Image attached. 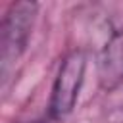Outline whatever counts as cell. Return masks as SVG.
<instances>
[{"label":"cell","instance_id":"cell-1","mask_svg":"<svg viewBox=\"0 0 123 123\" xmlns=\"http://www.w3.org/2000/svg\"><path fill=\"white\" fill-rule=\"evenodd\" d=\"M37 15V4L33 2H15L10 6L2 21V75H8L10 67L23 54L31 27Z\"/></svg>","mask_w":123,"mask_h":123},{"label":"cell","instance_id":"cell-2","mask_svg":"<svg viewBox=\"0 0 123 123\" xmlns=\"http://www.w3.org/2000/svg\"><path fill=\"white\" fill-rule=\"evenodd\" d=\"M85 67H86V58L81 50L71 52L62 62L50 96V115L54 119H62L73 110L85 79Z\"/></svg>","mask_w":123,"mask_h":123}]
</instances>
